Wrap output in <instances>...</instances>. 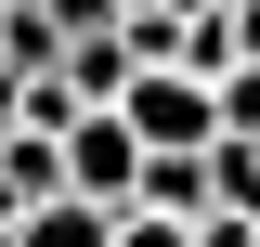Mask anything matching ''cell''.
I'll return each instance as SVG.
<instances>
[{
	"mask_svg": "<svg viewBox=\"0 0 260 247\" xmlns=\"http://www.w3.org/2000/svg\"><path fill=\"white\" fill-rule=\"evenodd\" d=\"M130 65H143V52H130V26H78V39H65V91H78V104H117Z\"/></svg>",
	"mask_w": 260,
	"mask_h": 247,
	"instance_id": "4",
	"label": "cell"
},
{
	"mask_svg": "<svg viewBox=\"0 0 260 247\" xmlns=\"http://www.w3.org/2000/svg\"><path fill=\"white\" fill-rule=\"evenodd\" d=\"M117 117L143 130V156H208L221 143V78H195V65H130Z\"/></svg>",
	"mask_w": 260,
	"mask_h": 247,
	"instance_id": "1",
	"label": "cell"
},
{
	"mask_svg": "<svg viewBox=\"0 0 260 247\" xmlns=\"http://www.w3.org/2000/svg\"><path fill=\"white\" fill-rule=\"evenodd\" d=\"M65 182L104 195V208H130V182H143V130H130L117 104H78V117H65Z\"/></svg>",
	"mask_w": 260,
	"mask_h": 247,
	"instance_id": "2",
	"label": "cell"
},
{
	"mask_svg": "<svg viewBox=\"0 0 260 247\" xmlns=\"http://www.w3.org/2000/svg\"><path fill=\"white\" fill-rule=\"evenodd\" d=\"M221 130H247V143H260V52L221 65Z\"/></svg>",
	"mask_w": 260,
	"mask_h": 247,
	"instance_id": "7",
	"label": "cell"
},
{
	"mask_svg": "<svg viewBox=\"0 0 260 247\" xmlns=\"http://www.w3.org/2000/svg\"><path fill=\"white\" fill-rule=\"evenodd\" d=\"M117 247H195V221H169V208H117Z\"/></svg>",
	"mask_w": 260,
	"mask_h": 247,
	"instance_id": "8",
	"label": "cell"
},
{
	"mask_svg": "<svg viewBox=\"0 0 260 247\" xmlns=\"http://www.w3.org/2000/svg\"><path fill=\"white\" fill-rule=\"evenodd\" d=\"M0 182L26 195V208H39V195H65V130H39V117H13V130H0Z\"/></svg>",
	"mask_w": 260,
	"mask_h": 247,
	"instance_id": "5",
	"label": "cell"
},
{
	"mask_svg": "<svg viewBox=\"0 0 260 247\" xmlns=\"http://www.w3.org/2000/svg\"><path fill=\"white\" fill-rule=\"evenodd\" d=\"M208 195H221V182H208V156H143V182H130V208H169V221H195Z\"/></svg>",
	"mask_w": 260,
	"mask_h": 247,
	"instance_id": "6",
	"label": "cell"
},
{
	"mask_svg": "<svg viewBox=\"0 0 260 247\" xmlns=\"http://www.w3.org/2000/svg\"><path fill=\"white\" fill-rule=\"evenodd\" d=\"M13 247H117V208H104V195H78V182H65V195H39V208L13 221Z\"/></svg>",
	"mask_w": 260,
	"mask_h": 247,
	"instance_id": "3",
	"label": "cell"
}]
</instances>
